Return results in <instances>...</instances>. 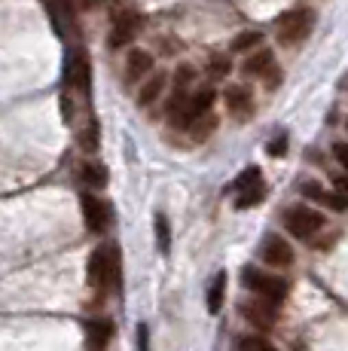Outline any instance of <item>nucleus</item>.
Returning <instances> with one entry per match:
<instances>
[{"label": "nucleus", "instance_id": "nucleus-1", "mask_svg": "<svg viewBox=\"0 0 348 351\" xmlns=\"http://www.w3.org/2000/svg\"><path fill=\"white\" fill-rule=\"evenodd\" d=\"M86 272H89L92 287L107 293L119 275V251L113 245H98L89 256V269H86Z\"/></svg>", "mask_w": 348, "mask_h": 351}, {"label": "nucleus", "instance_id": "nucleus-2", "mask_svg": "<svg viewBox=\"0 0 348 351\" xmlns=\"http://www.w3.org/2000/svg\"><path fill=\"white\" fill-rule=\"evenodd\" d=\"M314 25V16L309 10H293V12H284V16L275 22V31H278V40L284 46H297L309 37Z\"/></svg>", "mask_w": 348, "mask_h": 351}, {"label": "nucleus", "instance_id": "nucleus-3", "mask_svg": "<svg viewBox=\"0 0 348 351\" xmlns=\"http://www.w3.org/2000/svg\"><path fill=\"white\" fill-rule=\"evenodd\" d=\"M284 226L293 239H312L314 232L324 229V214L314 211V208H306V205H293L290 211L284 214Z\"/></svg>", "mask_w": 348, "mask_h": 351}, {"label": "nucleus", "instance_id": "nucleus-4", "mask_svg": "<svg viewBox=\"0 0 348 351\" xmlns=\"http://www.w3.org/2000/svg\"><path fill=\"white\" fill-rule=\"evenodd\" d=\"M245 287L253 290L257 296H263V300L272 302V306H278V302L287 296V281L278 278V275L260 272V269H245Z\"/></svg>", "mask_w": 348, "mask_h": 351}, {"label": "nucleus", "instance_id": "nucleus-5", "mask_svg": "<svg viewBox=\"0 0 348 351\" xmlns=\"http://www.w3.org/2000/svg\"><path fill=\"white\" fill-rule=\"evenodd\" d=\"M266 199V184L260 168H245L236 180V208H253L257 202Z\"/></svg>", "mask_w": 348, "mask_h": 351}, {"label": "nucleus", "instance_id": "nucleus-6", "mask_svg": "<svg viewBox=\"0 0 348 351\" xmlns=\"http://www.w3.org/2000/svg\"><path fill=\"white\" fill-rule=\"evenodd\" d=\"M79 205H83V220H86V226H89V232L104 235L107 229L113 226V208L107 205L104 199H98V195L86 193Z\"/></svg>", "mask_w": 348, "mask_h": 351}, {"label": "nucleus", "instance_id": "nucleus-7", "mask_svg": "<svg viewBox=\"0 0 348 351\" xmlns=\"http://www.w3.org/2000/svg\"><path fill=\"white\" fill-rule=\"evenodd\" d=\"M64 73H68V86H73L77 92H89L92 89V67L89 58H86L83 49L68 52V64H64Z\"/></svg>", "mask_w": 348, "mask_h": 351}, {"label": "nucleus", "instance_id": "nucleus-8", "mask_svg": "<svg viewBox=\"0 0 348 351\" xmlns=\"http://www.w3.org/2000/svg\"><path fill=\"white\" fill-rule=\"evenodd\" d=\"M260 256H263L266 266H272V269H287V266L293 263V247L287 245V239H281V235L269 232V235L263 239Z\"/></svg>", "mask_w": 348, "mask_h": 351}, {"label": "nucleus", "instance_id": "nucleus-9", "mask_svg": "<svg viewBox=\"0 0 348 351\" xmlns=\"http://www.w3.org/2000/svg\"><path fill=\"white\" fill-rule=\"evenodd\" d=\"M138 31H140V16L138 12H119L116 22H113V28H110V46L113 49L129 46L132 40L138 37Z\"/></svg>", "mask_w": 348, "mask_h": 351}, {"label": "nucleus", "instance_id": "nucleus-10", "mask_svg": "<svg viewBox=\"0 0 348 351\" xmlns=\"http://www.w3.org/2000/svg\"><path fill=\"white\" fill-rule=\"evenodd\" d=\"M86 336H89L92 351H104L107 342L113 339V324L107 318H92L89 324H86Z\"/></svg>", "mask_w": 348, "mask_h": 351}, {"label": "nucleus", "instance_id": "nucleus-11", "mask_svg": "<svg viewBox=\"0 0 348 351\" xmlns=\"http://www.w3.org/2000/svg\"><path fill=\"white\" fill-rule=\"evenodd\" d=\"M153 71V56L150 52H144V49H132L129 52V62H125V80L129 83H138L144 73H150Z\"/></svg>", "mask_w": 348, "mask_h": 351}, {"label": "nucleus", "instance_id": "nucleus-12", "mask_svg": "<svg viewBox=\"0 0 348 351\" xmlns=\"http://www.w3.org/2000/svg\"><path fill=\"white\" fill-rule=\"evenodd\" d=\"M272 64H275L272 49H260V52H253V56L245 62V73H247V77H266V73L272 71Z\"/></svg>", "mask_w": 348, "mask_h": 351}, {"label": "nucleus", "instance_id": "nucleus-13", "mask_svg": "<svg viewBox=\"0 0 348 351\" xmlns=\"http://www.w3.org/2000/svg\"><path fill=\"white\" fill-rule=\"evenodd\" d=\"M79 180H83L86 186H92V190H104L107 186V168L101 162H86L83 168H79Z\"/></svg>", "mask_w": 348, "mask_h": 351}, {"label": "nucleus", "instance_id": "nucleus-14", "mask_svg": "<svg viewBox=\"0 0 348 351\" xmlns=\"http://www.w3.org/2000/svg\"><path fill=\"white\" fill-rule=\"evenodd\" d=\"M162 92H165V73H153V77L147 80L144 86H140V92H138V104H140V107H150L153 101L162 95Z\"/></svg>", "mask_w": 348, "mask_h": 351}, {"label": "nucleus", "instance_id": "nucleus-15", "mask_svg": "<svg viewBox=\"0 0 348 351\" xmlns=\"http://www.w3.org/2000/svg\"><path fill=\"white\" fill-rule=\"evenodd\" d=\"M226 104H229V110L236 113H247L251 110V89L247 86H232L229 92H226Z\"/></svg>", "mask_w": 348, "mask_h": 351}, {"label": "nucleus", "instance_id": "nucleus-16", "mask_svg": "<svg viewBox=\"0 0 348 351\" xmlns=\"http://www.w3.org/2000/svg\"><path fill=\"white\" fill-rule=\"evenodd\" d=\"M223 293H226V272H217L208 287V312L217 315L220 306H223Z\"/></svg>", "mask_w": 348, "mask_h": 351}, {"label": "nucleus", "instance_id": "nucleus-17", "mask_svg": "<svg viewBox=\"0 0 348 351\" xmlns=\"http://www.w3.org/2000/svg\"><path fill=\"white\" fill-rule=\"evenodd\" d=\"M153 229H156V247L162 254H169V247H171V226H169V217H165L162 211L153 217Z\"/></svg>", "mask_w": 348, "mask_h": 351}, {"label": "nucleus", "instance_id": "nucleus-18", "mask_svg": "<svg viewBox=\"0 0 348 351\" xmlns=\"http://www.w3.org/2000/svg\"><path fill=\"white\" fill-rule=\"evenodd\" d=\"M263 43V34L260 31H245V34H238L236 40H232V52H247V49H253V46H260Z\"/></svg>", "mask_w": 348, "mask_h": 351}, {"label": "nucleus", "instance_id": "nucleus-19", "mask_svg": "<svg viewBox=\"0 0 348 351\" xmlns=\"http://www.w3.org/2000/svg\"><path fill=\"white\" fill-rule=\"evenodd\" d=\"M79 147H83L86 153L98 150V123H95V119H92V123L79 132Z\"/></svg>", "mask_w": 348, "mask_h": 351}, {"label": "nucleus", "instance_id": "nucleus-20", "mask_svg": "<svg viewBox=\"0 0 348 351\" xmlns=\"http://www.w3.org/2000/svg\"><path fill=\"white\" fill-rule=\"evenodd\" d=\"M245 312H247V318H251L253 324H263V327H269L272 324V308H263V306H257V302H247Z\"/></svg>", "mask_w": 348, "mask_h": 351}, {"label": "nucleus", "instance_id": "nucleus-21", "mask_svg": "<svg viewBox=\"0 0 348 351\" xmlns=\"http://www.w3.org/2000/svg\"><path fill=\"white\" fill-rule=\"evenodd\" d=\"M324 205L333 208V211H348V193H327L324 195Z\"/></svg>", "mask_w": 348, "mask_h": 351}, {"label": "nucleus", "instance_id": "nucleus-22", "mask_svg": "<svg viewBox=\"0 0 348 351\" xmlns=\"http://www.w3.org/2000/svg\"><path fill=\"white\" fill-rule=\"evenodd\" d=\"M229 58H226V56H214L211 58V64H208V71H211V77H226V73H229Z\"/></svg>", "mask_w": 348, "mask_h": 351}, {"label": "nucleus", "instance_id": "nucleus-23", "mask_svg": "<svg viewBox=\"0 0 348 351\" xmlns=\"http://www.w3.org/2000/svg\"><path fill=\"white\" fill-rule=\"evenodd\" d=\"M299 190H303L306 199H314V202H324V195H327L324 190H321V184H314V180H309V184H303Z\"/></svg>", "mask_w": 348, "mask_h": 351}, {"label": "nucleus", "instance_id": "nucleus-24", "mask_svg": "<svg viewBox=\"0 0 348 351\" xmlns=\"http://www.w3.org/2000/svg\"><path fill=\"white\" fill-rule=\"evenodd\" d=\"M333 156H336V162L348 171V144L345 141H336V144H333Z\"/></svg>", "mask_w": 348, "mask_h": 351}, {"label": "nucleus", "instance_id": "nucleus-25", "mask_svg": "<svg viewBox=\"0 0 348 351\" xmlns=\"http://www.w3.org/2000/svg\"><path fill=\"white\" fill-rule=\"evenodd\" d=\"M269 153L272 156H284L287 153V134H278V138L269 141Z\"/></svg>", "mask_w": 348, "mask_h": 351}, {"label": "nucleus", "instance_id": "nucleus-26", "mask_svg": "<svg viewBox=\"0 0 348 351\" xmlns=\"http://www.w3.org/2000/svg\"><path fill=\"white\" fill-rule=\"evenodd\" d=\"M192 80H196V71H192V67H177V89H184L186 83H192Z\"/></svg>", "mask_w": 348, "mask_h": 351}, {"label": "nucleus", "instance_id": "nucleus-27", "mask_svg": "<svg viewBox=\"0 0 348 351\" xmlns=\"http://www.w3.org/2000/svg\"><path fill=\"white\" fill-rule=\"evenodd\" d=\"M245 351H278V348L272 346V342H266V339H251L245 346Z\"/></svg>", "mask_w": 348, "mask_h": 351}, {"label": "nucleus", "instance_id": "nucleus-28", "mask_svg": "<svg viewBox=\"0 0 348 351\" xmlns=\"http://www.w3.org/2000/svg\"><path fill=\"white\" fill-rule=\"evenodd\" d=\"M147 339H150V330H147V324H140L138 327V351H150L147 348Z\"/></svg>", "mask_w": 348, "mask_h": 351}, {"label": "nucleus", "instance_id": "nucleus-29", "mask_svg": "<svg viewBox=\"0 0 348 351\" xmlns=\"http://www.w3.org/2000/svg\"><path fill=\"white\" fill-rule=\"evenodd\" d=\"M333 184H336V190H339V193H348V174H345V178H336Z\"/></svg>", "mask_w": 348, "mask_h": 351}, {"label": "nucleus", "instance_id": "nucleus-30", "mask_svg": "<svg viewBox=\"0 0 348 351\" xmlns=\"http://www.w3.org/2000/svg\"><path fill=\"white\" fill-rule=\"evenodd\" d=\"M79 3H92V0H79Z\"/></svg>", "mask_w": 348, "mask_h": 351}, {"label": "nucleus", "instance_id": "nucleus-31", "mask_svg": "<svg viewBox=\"0 0 348 351\" xmlns=\"http://www.w3.org/2000/svg\"><path fill=\"white\" fill-rule=\"evenodd\" d=\"M345 125H348V119H345Z\"/></svg>", "mask_w": 348, "mask_h": 351}]
</instances>
